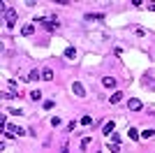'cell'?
Returning <instances> with one entry per match:
<instances>
[{"label": "cell", "instance_id": "obj_10", "mask_svg": "<svg viewBox=\"0 0 155 153\" xmlns=\"http://www.w3.org/2000/svg\"><path fill=\"white\" fill-rule=\"evenodd\" d=\"M21 32H23V35L28 37V35H32V32H35V25H32V23H26L23 28H21Z\"/></svg>", "mask_w": 155, "mask_h": 153}, {"label": "cell", "instance_id": "obj_23", "mask_svg": "<svg viewBox=\"0 0 155 153\" xmlns=\"http://www.w3.org/2000/svg\"><path fill=\"white\" fill-rule=\"evenodd\" d=\"M148 9H150V12H155V5H150V7H148Z\"/></svg>", "mask_w": 155, "mask_h": 153}, {"label": "cell", "instance_id": "obj_15", "mask_svg": "<svg viewBox=\"0 0 155 153\" xmlns=\"http://www.w3.org/2000/svg\"><path fill=\"white\" fill-rule=\"evenodd\" d=\"M127 137H130V139H139V132H137V127H130V130H127Z\"/></svg>", "mask_w": 155, "mask_h": 153}, {"label": "cell", "instance_id": "obj_21", "mask_svg": "<svg viewBox=\"0 0 155 153\" xmlns=\"http://www.w3.org/2000/svg\"><path fill=\"white\" fill-rule=\"evenodd\" d=\"M88 144H91V137H84V139H81V148H86Z\"/></svg>", "mask_w": 155, "mask_h": 153}, {"label": "cell", "instance_id": "obj_22", "mask_svg": "<svg viewBox=\"0 0 155 153\" xmlns=\"http://www.w3.org/2000/svg\"><path fill=\"white\" fill-rule=\"evenodd\" d=\"M53 104H56V102H53V100H46V102H44V109H51Z\"/></svg>", "mask_w": 155, "mask_h": 153}, {"label": "cell", "instance_id": "obj_19", "mask_svg": "<svg viewBox=\"0 0 155 153\" xmlns=\"http://www.w3.org/2000/svg\"><path fill=\"white\" fill-rule=\"evenodd\" d=\"M109 151H111V153H118V151H120V146H118V144H114V141H111V144H109Z\"/></svg>", "mask_w": 155, "mask_h": 153}, {"label": "cell", "instance_id": "obj_11", "mask_svg": "<svg viewBox=\"0 0 155 153\" xmlns=\"http://www.w3.org/2000/svg\"><path fill=\"white\" fill-rule=\"evenodd\" d=\"M39 76H42V72H37V70H30V72H28V81H37Z\"/></svg>", "mask_w": 155, "mask_h": 153}, {"label": "cell", "instance_id": "obj_24", "mask_svg": "<svg viewBox=\"0 0 155 153\" xmlns=\"http://www.w3.org/2000/svg\"><path fill=\"white\" fill-rule=\"evenodd\" d=\"M100 153H102V151H100Z\"/></svg>", "mask_w": 155, "mask_h": 153}, {"label": "cell", "instance_id": "obj_20", "mask_svg": "<svg viewBox=\"0 0 155 153\" xmlns=\"http://www.w3.org/2000/svg\"><path fill=\"white\" fill-rule=\"evenodd\" d=\"M9 114H14V116H23V111H21V109H16V107H12V109H9Z\"/></svg>", "mask_w": 155, "mask_h": 153}, {"label": "cell", "instance_id": "obj_17", "mask_svg": "<svg viewBox=\"0 0 155 153\" xmlns=\"http://www.w3.org/2000/svg\"><path fill=\"white\" fill-rule=\"evenodd\" d=\"M141 137H143V139H150V137H155V130H143Z\"/></svg>", "mask_w": 155, "mask_h": 153}, {"label": "cell", "instance_id": "obj_16", "mask_svg": "<svg viewBox=\"0 0 155 153\" xmlns=\"http://www.w3.org/2000/svg\"><path fill=\"white\" fill-rule=\"evenodd\" d=\"M51 125L53 127H60V125H63V118H60V116H53V118H51Z\"/></svg>", "mask_w": 155, "mask_h": 153}, {"label": "cell", "instance_id": "obj_5", "mask_svg": "<svg viewBox=\"0 0 155 153\" xmlns=\"http://www.w3.org/2000/svg\"><path fill=\"white\" fill-rule=\"evenodd\" d=\"M114 127H116V123H114V121H109L107 125L102 127V134H104V137H111V134H114Z\"/></svg>", "mask_w": 155, "mask_h": 153}, {"label": "cell", "instance_id": "obj_9", "mask_svg": "<svg viewBox=\"0 0 155 153\" xmlns=\"http://www.w3.org/2000/svg\"><path fill=\"white\" fill-rule=\"evenodd\" d=\"M42 79H44V81H51L53 79V70L51 67H44V70H42Z\"/></svg>", "mask_w": 155, "mask_h": 153}, {"label": "cell", "instance_id": "obj_14", "mask_svg": "<svg viewBox=\"0 0 155 153\" xmlns=\"http://www.w3.org/2000/svg\"><path fill=\"white\" fill-rule=\"evenodd\" d=\"M86 19H88V21H102L104 14H86Z\"/></svg>", "mask_w": 155, "mask_h": 153}, {"label": "cell", "instance_id": "obj_4", "mask_svg": "<svg viewBox=\"0 0 155 153\" xmlns=\"http://www.w3.org/2000/svg\"><path fill=\"white\" fill-rule=\"evenodd\" d=\"M127 109L130 111H139V109H143V102L141 100H127Z\"/></svg>", "mask_w": 155, "mask_h": 153}, {"label": "cell", "instance_id": "obj_1", "mask_svg": "<svg viewBox=\"0 0 155 153\" xmlns=\"http://www.w3.org/2000/svg\"><path fill=\"white\" fill-rule=\"evenodd\" d=\"M2 12H5V23H7V28H9V30H12L14 28V23H16V12H14V9H7V5L5 2H2Z\"/></svg>", "mask_w": 155, "mask_h": 153}, {"label": "cell", "instance_id": "obj_6", "mask_svg": "<svg viewBox=\"0 0 155 153\" xmlns=\"http://www.w3.org/2000/svg\"><path fill=\"white\" fill-rule=\"evenodd\" d=\"M102 86H104V88H116V79H114V76H104Z\"/></svg>", "mask_w": 155, "mask_h": 153}, {"label": "cell", "instance_id": "obj_7", "mask_svg": "<svg viewBox=\"0 0 155 153\" xmlns=\"http://www.w3.org/2000/svg\"><path fill=\"white\" fill-rule=\"evenodd\" d=\"M65 58H67V60H74V58H77V49H74V46H67V49H65Z\"/></svg>", "mask_w": 155, "mask_h": 153}, {"label": "cell", "instance_id": "obj_18", "mask_svg": "<svg viewBox=\"0 0 155 153\" xmlns=\"http://www.w3.org/2000/svg\"><path fill=\"white\" fill-rule=\"evenodd\" d=\"M30 100H42V93H39V90H32V93H30Z\"/></svg>", "mask_w": 155, "mask_h": 153}, {"label": "cell", "instance_id": "obj_3", "mask_svg": "<svg viewBox=\"0 0 155 153\" xmlns=\"http://www.w3.org/2000/svg\"><path fill=\"white\" fill-rule=\"evenodd\" d=\"M72 90H74V95H79V97L86 95V88H84V83H81V81H74V83H72Z\"/></svg>", "mask_w": 155, "mask_h": 153}, {"label": "cell", "instance_id": "obj_2", "mask_svg": "<svg viewBox=\"0 0 155 153\" xmlns=\"http://www.w3.org/2000/svg\"><path fill=\"white\" fill-rule=\"evenodd\" d=\"M9 134H19V137H23V134H26V130H23V127H19V125H12V123H9V125H7V130H5V137H9Z\"/></svg>", "mask_w": 155, "mask_h": 153}, {"label": "cell", "instance_id": "obj_12", "mask_svg": "<svg viewBox=\"0 0 155 153\" xmlns=\"http://www.w3.org/2000/svg\"><path fill=\"white\" fill-rule=\"evenodd\" d=\"M120 100H123V93H118V90H116V93H114V95L109 97V102H111V104H118Z\"/></svg>", "mask_w": 155, "mask_h": 153}, {"label": "cell", "instance_id": "obj_13", "mask_svg": "<svg viewBox=\"0 0 155 153\" xmlns=\"http://www.w3.org/2000/svg\"><path fill=\"white\" fill-rule=\"evenodd\" d=\"M79 123H81V125H93V116H81V118H79Z\"/></svg>", "mask_w": 155, "mask_h": 153}, {"label": "cell", "instance_id": "obj_8", "mask_svg": "<svg viewBox=\"0 0 155 153\" xmlns=\"http://www.w3.org/2000/svg\"><path fill=\"white\" fill-rule=\"evenodd\" d=\"M42 23H44V28H46L49 32H53L56 28H58V23H56V21H46V19H42Z\"/></svg>", "mask_w": 155, "mask_h": 153}]
</instances>
